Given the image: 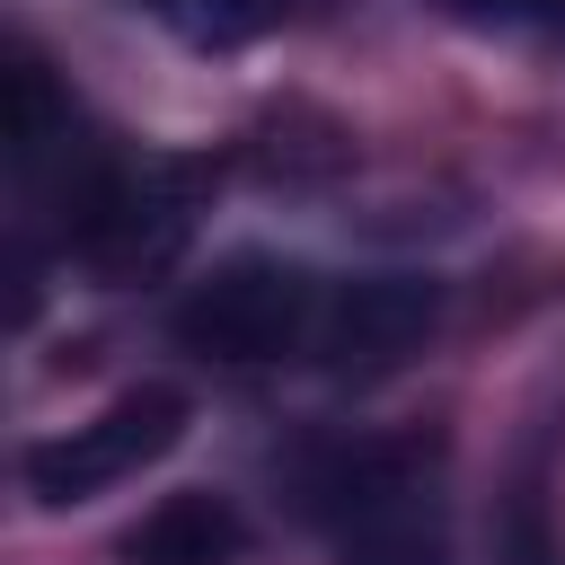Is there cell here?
Wrapping results in <instances>:
<instances>
[{"label":"cell","instance_id":"9c48e42d","mask_svg":"<svg viewBox=\"0 0 565 565\" xmlns=\"http://www.w3.org/2000/svg\"><path fill=\"white\" fill-rule=\"evenodd\" d=\"M494 565H565V539L547 530L539 477H521V486L494 503Z\"/></svg>","mask_w":565,"mask_h":565},{"label":"cell","instance_id":"6da1fadb","mask_svg":"<svg viewBox=\"0 0 565 565\" xmlns=\"http://www.w3.org/2000/svg\"><path fill=\"white\" fill-rule=\"evenodd\" d=\"M194 212H203V159H159V150L106 159L71 194V247L97 282H150L194 238Z\"/></svg>","mask_w":565,"mask_h":565},{"label":"cell","instance_id":"ba28073f","mask_svg":"<svg viewBox=\"0 0 565 565\" xmlns=\"http://www.w3.org/2000/svg\"><path fill=\"white\" fill-rule=\"evenodd\" d=\"M159 26H177L185 44H203V53H230V44H256L274 18H282V0H141Z\"/></svg>","mask_w":565,"mask_h":565},{"label":"cell","instance_id":"3957f363","mask_svg":"<svg viewBox=\"0 0 565 565\" xmlns=\"http://www.w3.org/2000/svg\"><path fill=\"white\" fill-rule=\"evenodd\" d=\"M335 530H344V565H450V530H441V494H433V450L415 441H371L344 450L318 477Z\"/></svg>","mask_w":565,"mask_h":565},{"label":"cell","instance_id":"30bf717a","mask_svg":"<svg viewBox=\"0 0 565 565\" xmlns=\"http://www.w3.org/2000/svg\"><path fill=\"white\" fill-rule=\"evenodd\" d=\"M433 9H450V18H468V26H512V18H530L539 0H433Z\"/></svg>","mask_w":565,"mask_h":565},{"label":"cell","instance_id":"277c9868","mask_svg":"<svg viewBox=\"0 0 565 565\" xmlns=\"http://www.w3.org/2000/svg\"><path fill=\"white\" fill-rule=\"evenodd\" d=\"M177 441H185V397H177V388H124V397L97 406L88 424L44 433L18 468H26V494L62 512V503H97L106 486L141 477V468L168 459Z\"/></svg>","mask_w":565,"mask_h":565},{"label":"cell","instance_id":"5b68a950","mask_svg":"<svg viewBox=\"0 0 565 565\" xmlns=\"http://www.w3.org/2000/svg\"><path fill=\"white\" fill-rule=\"evenodd\" d=\"M441 327V282L424 274H353L318 300V335L309 353L327 371H397L406 353H424Z\"/></svg>","mask_w":565,"mask_h":565},{"label":"cell","instance_id":"8992f818","mask_svg":"<svg viewBox=\"0 0 565 565\" xmlns=\"http://www.w3.org/2000/svg\"><path fill=\"white\" fill-rule=\"evenodd\" d=\"M124 556L132 565H238L247 556V521L230 512V494H168L159 512L132 521Z\"/></svg>","mask_w":565,"mask_h":565},{"label":"cell","instance_id":"52a82bcc","mask_svg":"<svg viewBox=\"0 0 565 565\" xmlns=\"http://www.w3.org/2000/svg\"><path fill=\"white\" fill-rule=\"evenodd\" d=\"M71 97L53 88V71L35 62V53H18L9 62V168L18 177H35V168H53V159H71Z\"/></svg>","mask_w":565,"mask_h":565},{"label":"cell","instance_id":"7a4b0ae2","mask_svg":"<svg viewBox=\"0 0 565 565\" xmlns=\"http://www.w3.org/2000/svg\"><path fill=\"white\" fill-rule=\"evenodd\" d=\"M318 282L291 256H221L185 300H177V344L203 362H282L318 335Z\"/></svg>","mask_w":565,"mask_h":565}]
</instances>
